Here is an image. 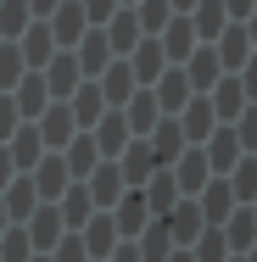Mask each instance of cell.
I'll return each mask as SVG.
<instances>
[{
	"label": "cell",
	"mask_w": 257,
	"mask_h": 262,
	"mask_svg": "<svg viewBox=\"0 0 257 262\" xmlns=\"http://www.w3.org/2000/svg\"><path fill=\"white\" fill-rule=\"evenodd\" d=\"M73 234L84 240V251H90V262H106V257H112V246L123 240V234H117V223H112V212H95V217H90L84 229H73Z\"/></svg>",
	"instance_id": "cell-13"
},
{
	"label": "cell",
	"mask_w": 257,
	"mask_h": 262,
	"mask_svg": "<svg viewBox=\"0 0 257 262\" xmlns=\"http://www.w3.org/2000/svg\"><path fill=\"white\" fill-rule=\"evenodd\" d=\"M112 223H117V234H123V240H134V234L151 223V207H146V195H140V190H123V201L112 207Z\"/></svg>",
	"instance_id": "cell-27"
},
{
	"label": "cell",
	"mask_w": 257,
	"mask_h": 262,
	"mask_svg": "<svg viewBox=\"0 0 257 262\" xmlns=\"http://www.w3.org/2000/svg\"><path fill=\"white\" fill-rule=\"evenodd\" d=\"M252 217H257V201H252Z\"/></svg>",
	"instance_id": "cell-60"
},
{
	"label": "cell",
	"mask_w": 257,
	"mask_h": 262,
	"mask_svg": "<svg viewBox=\"0 0 257 262\" xmlns=\"http://www.w3.org/2000/svg\"><path fill=\"white\" fill-rule=\"evenodd\" d=\"M0 207H6V217H11V223H28V217H34V207H39L34 179H28V173H17V179L0 190Z\"/></svg>",
	"instance_id": "cell-24"
},
{
	"label": "cell",
	"mask_w": 257,
	"mask_h": 262,
	"mask_svg": "<svg viewBox=\"0 0 257 262\" xmlns=\"http://www.w3.org/2000/svg\"><path fill=\"white\" fill-rule=\"evenodd\" d=\"M218 229H224V240H229V257H246V251H252V240H257V217H252V207H235L224 223H218Z\"/></svg>",
	"instance_id": "cell-31"
},
{
	"label": "cell",
	"mask_w": 257,
	"mask_h": 262,
	"mask_svg": "<svg viewBox=\"0 0 257 262\" xmlns=\"http://www.w3.org/2000/svg\"><path fill=\"white\" fill-rule=\"evenodd\" d=\"M229 262H246V257H229Z\"/></svg>",
	"instance_id": "cell-59"
},
{
	"label": "cell",
	"mask_w": 257,
	"mask_h": 262,
	"mask_svg": "<svg viewBox=\"0 0 257 262\" xmlns=\"http://www.w3.org/2000/svg\"><path fill=\"white\" fill-rule=\"evenodd\" d=\"M224 179H229V190H235V201H241V207H252V201H257V157H241Z\"/></svg>",
	"instance_id": "cell-37"
},
{
	"label": "cell",
	"mask_w": 257,
	"mask_h": 262,
	"mask_svg": "<svg viewBox=\"0 0 257 262\" xmlns=\"http://www.w3.org/2000/svg\"><path fill=\"white\" fill-rule=\"evenodd\" d=\"M45 28H51V39H56V51H73L78 39H84V28H90V17H84V6L78 0H62L51 17H45Z\"/></svg>",
	"instance_id": "cell-2"
},
{
	"label": "cell",
	"mask_w": 257,
	"mask_h": 262,
	"mask_svg": "<svg viewBox=\"0 0 257 262\" xmlns=\"http://www.w3.org/2000/svg\"><path fill=\"white\" fill-rule=\"evenodd\" d=\"M252 6H257V0H224V11H229V23H246V17H252Z\"/></svg>",
	"instance_id": "cell-48"
},
{
	"label": "cell",
	"mask_w": 257,
	"mask_h": 262,
	"mask_svg": "<svg viewBox=\"0 0 257 262\" xmlns=\"http://www.w3.org/2000/svg\"><path fill=\"white\" fill-rule=\"evenodd\" d=\"M162 229L173 234V246H196V234H202V207H196V195H179L173 207L162 212Z\"/></svg>",
	"instance_id": "cell-3"
},
{
	"label": "cell",
	"mask_w": 257,
	"mask_h": 262,
	"mask_svg": "<svg viewBox=\"0 0 257 262\" xmlns=\"http://www.w3.org/2000/svg\"><path fill=\"white\" fill-rule=\"evenodd\" d=\"M229 128H235L241 151H246V157H257V106H246V112H241V117H235Z\"/></svg>",
	"instance_id": "cell-43"
},
{
	"label": "cell",
	"mask_w": 257,
	"mask_h": 262,
	"mask_svg": "<svg viewBox=\"0 0 257 262\" xmlns=\"http://www.w3.org/2000/svg\"><path fill=\"white\" fill-rule=\"evenodd\" d=\"M173 123H179V134H185V145H202L207 134L218 128V117H212V101H207V95H190V101H185V112H179Z\"/></svg>",
	"instance_id": "cell-14"
},
{
	"label": "cell",
	"mask_w": 257,
	"mask_h": 262,
	"mask_svg": "<svg viewBox=\"0 0 257 262\" xmlns=\"http://www.w3.org/2000/svg\"><path fill=\"white\" fill-rule=\"evenodd\" d=\"M156 45H162V56H168V67H179L185 56L196 51L202 39H196V28H190V17H168V28L156 34Z\"/></svg>",
	"instance_id": "cell-23"
},
{
	"label": "cell",
	"mask_w": 257,
	"mask_h": 262,
	"mask_svg": "<svg viewBox=\"0 0 257 262\" xmlns=\"http://www.w3.org/2000/svg\"><path fill=\"white\" fill-rule=\"evenodd\" d=\"M95 84H101V95H106V106H123V101H129V95H134V90H140V84H134V73H129V61H123V56H117V61H112V67H106L101 78H95Z\"/></svg>",
	"instance_id": "cell-34"
},
{
	"label": "cell",
	"mask_w": 257,
	"mask_h": 262,
	"mask_svg": "<svg viewBox=\"0 0 257 262\" xmlns=\"http://www.w3.org/2000/svg\"><path fill=\"white\" fill-rule=\"evenodd\" d=\"M117 6H134V0H117Z\"/></svg>",
	"instance_id": "cell-58"
},
{
	"label": "cell",
	"mask_w": 257,
	"mask_h": 262,
	"mask_svg": "<svg viewBox=\"0 0 257 262\" xmlns=\"http://www.w3.org/2000/svg\"><path fill=\"white\" fill-rule=\"evenodd\" d=\"M235 78H241V90H246V101L257 106V51L246 56V67H241V73H235Z\"/></svg>",
	"instance_id": "cell-47"
},
{
	"label": "cell",
	"mask_w": 257,
	"mask_h": 262,
	"mask_svg": "<svg viewBox=\"0 0 257 262\" xmlns=\"http://www.w3.org/2000/svg\"><path fill=\"white\" fill-rule=\"evenodd\" d=\"M173 173V184H179V195H196L207 179H212V167H207V157H202V145H185V157L168 167Z\"/></svg>",
	"instance_id": "cell-26"
},
{
	"label": "cell",
	"mask_w": 257,
	"mask_h": 262,
	"mask_svg": "<svg viewBox=\"0 0 257 262\" xmlns=\"http://www.w3.org/2000/svg\"><path fill=\"white\" fill-rule=\"evenodd\" d=\"M17 128H23V112H17V101H11V95H0V145H6Z\"/></svg>",
	"instance_id": "cell-45"
},
{
	"label": "cell",
	"mask_w": 257,
	"mask_h": 262,
	"mask_svg": "<svg viewBox=\"0 0 257 262\" xmlns=\"http://www.w3.org/2000/svg\"><path fill=\"white\" fill-rule=\"evenodd\" d=\"M17 51H23V61H28V73H39V67L56 56V39H51V28H45V17H34V23L17 34Z\"/></svg>",
	"instance_id": "cell-21"
},
{
	"label": "cell",
	"mask_w": 257,
	"mask_h": 262,
	"mask_svg": "<svg viewBox=\"0 0 257 262\" xmlns=\"http://www.w3.org/2000/svg\"><path fill=\"white\" fill-rule=\"evenodd\" d=\"M34 128H39V140H45V151H62L73 134H78V123H73V112H67V101H51L39 117H34Z\"/></svg>",
	"instance_id": "cell-7"
},
{
	"label": "cell",
	"mask_w": 257,
	"mask_h": 262,
	"mask_svg": "<svg viewBox=\"0 0 257 262\" xmlns=\"http://www.w3.org/2000/svg\"><path fill=\"white\" fill-rule=\"evenodd\" d=\"M90 140H95L101 162H117V157H123V145H129L134 134H129V123H123V112H117V106H106V112H101V123L90 128Z\"/></svg>",
	"instance_id": "cell-5"
},
{
	"label": "cell",
	"mask_w": 257,
	"mask_h": 262,
	"mask_svg": "<svg viewBox=\"0 0 257 262\" xmlns=\"http://www.w3.org/2000/svg\"><path fill=\"white\" fill-rule=\"evenodd\" d=\"M23 234H28V246H34V251H56V240L67 234V223H62L56 201H39V207H34V217L23 223Z\"/></svg>",
	"instance_id": "cell-6"
},
{
	"label": "cell",
	"mask_w": 257,
	"mask_h": 262,
	"mask_svg": "<svg viewBox=\"0 0 257 262\" xmlns=\"http://www.w3.org/2000/svg\"><path fill=\"white\" fill-rule=\"evenodd\" d=\"M6 229H11V217H6V207H0V234H6Z\"/></svg>",
	"instance_id": "cell-55"
},
{
	"label": "cell",
	"mask_w": 257,
	"mask_h": 262,
	"mask_svg": "<svg viewBox=\"0 0 257 262\" xmlns=\"http://www.w3.org/2000/svg\"><path fill=\"white\" fill-rule=\"evenodd\" d=\"M11 179H17V162H11V151H6V145H0V190H6V184H11Z\"/></svg>",
	"instance_id": "cell-50"
},
{
	"label": "cell",
	"mask_w": 257,
	"mask_h": 262,
	"mask_svg": "<svg viewBox=\"0 0 257 262\" xmlns=\"http://www.w3.org/2000/svg\"><path fill=\"white\" fill-rule=\"evenodd\" d=\"M56 6H62V0H28V11H34V17H51Z\"/></svg>",
	"instance_id": "cell-51"
},
{
	"label": "cell",
	"mask_w": 257,
	"mask_h": 262,
	"mask_svg": "<svg viewBox=\"0 0 257 262\" xmlns=\"http://www.w3.org/2000/svg\"><path fill=\"white\" fill-rule=\"evenodd\" d=\"M207 101H212V117H218V123H235V117H241V112H246V90H241V78H235V73H224V78H218V84H212V90H207Z\"/></svg>",
	"instance_id": "cell-19"
},
{
	"label": "cell",
	"mask_w": 257,
	"mask_h": 262,
	"mask_svg": "<svg viewBox=\"0 0 257 262\" xmlns=\"http://www.w3.org/2000/svg\"><path fill=\"white\" fill-rule=\"evenodd\" d=\"M190 28H196V39L212 45L224 28H229V11H224V0H196V11H190Z\"/></svg>",
	"instance_id": "cell-33"
},
{
	"label": "cell",
	"mask_w": 257,
	"mask_h": 262,
	"mask_svg": "<svg viewBox=\"0 0 257 262\" xmlns=\"http://www.w3.org/2000/svg\"><path fill=\"white\" fill-rule=\"evenodd\" d=\"M117 173H123V184H129V190H140V184L156 173L151 140H129V145H123V157H117Z\"/></svg>",
	"instance_id": "cell-22"
},
{
	"label": "cell",
	"mask_w": 257,
	"mask_h": 262,
	"mask_svg": "<svg viewBox=\"0 0 257 262\" xmlns=\"http://www.w3.org/2000/svg\"><path fill=\"white\" fill-rule=\"evenodd\" d=\"M28 23H34L28 0H0V39H17V34H23Z\"/></svg>",
	"instance_id": "cell-40"
},
{
	"label": "cell",
	"mask_w": 257,
	"mask_h": 262,
	"mask_svg": "<svg viewBox=\"0 0 257 262\" xmlns=\"http://www.w3.org/2000/svg\"><path fill=\"white\" fill-rule=\"evenodd\" d=\"M56 212H62V223H67V229H84V223L95 217V201H90V190H84V184H67V190H62V201H56Z\"/></svg>",
	"instance_id": "cell-35"
},
{
	"label": "cell",
	"mask_w": 257,
	"mask_h": 262,
	"mask_svg": "<svg viewBox=\"0 0 257 262\" xmlns=\"http://www.w3.org/2000/svg\"><path fill=\"white\" fill-rule=\"evenodd\" d=\"M67 112H73V123H78V128H95V123H101V112H106L101 84H95V78H84V84L67 95Z\"/></svg>",
	"instance_id": "cell-25"
},
{
	"label": "cell",
	"mask_w": 257,
	"mask_h": 262,
	"mask_svg": "<svg viewBox=\"0 0 257 262\" xmlns=\"http://www.w3.org/2000/svg\"><path fill=\"white\" fill-rule=\"evenodd\" d=\"M246 262H257V240H252V251H246Z\"/></svg>",
	"instance_id": "cell-57"
},
{
	"label": "cell",
	"mask_w": 257,
	"mask_h": 262,
	"mask_svg": "<svg viewBox=\"0 0 257 262\" xmlns=\"http://www.w3.org/2000/svg\"><path fill=\"white\" fill-rule=\"evenodd\" d=\"M6 151H11V162H17V173H34L39 157H45V140H39V128H34V123H23V128L6 140Z\"/></svg>",
	"instance_id": "cell-28"
},
{
	"label": "cell",
	"mask_w": 257,
	"mask_h": 262,
	"mask_svg": "<svg viewBox=\"0 0 257 262\" xmlns=\"http://www.w3.org/2000/svg\"><path fill=\"white\" fill-rule=\"evenodd\" d=\"M62 162H67V173H73V184H84L95 167H101V151H95V140H90V128H78L67 145H62Z\"/></svg>",
	"instance_id": "cell-20"
},
{
	"label": "cell",
	"mask_w": 257,
	"mask_h": 262,
	"mask_svg": "<svg viewBox=\"0 0 257 262\" xmlns=\"http://www.w3.org/2000/svg\"><path fill=\"white\" fill-rule=\"evenodd\" d=\"M73 56H78V73H84V78H101L106 67L117 61V56H112V45H106V34H101V28H84V39L73 45Z\"/></svg>",
	"instance_id": "cell-16"
},
{
	"label": "cell",
	"mask_w": 257,
	"mask_h": 262,
	"mask_svg": "<svg viewBox=\"0 0 257 262\" xmlns=\"http://www.w3.org/2000/svg\"><path fill=\"white\" fill-rule=\"evenodd\" d=\"M23 73H28V61H23V51H17V39H0V95H11Z\"/></svg>",
	"instance_id": "cell-38"
},
{
	"label": "cell",
	"mask_w": 257,
	"mask_h": 262,
	"mask_svg": "<svg viewBox=\"0 0 257 262\" xmlns=\"http://www.w3.org/2000/svg\"><path fill=\"white\" fill-rule=\"evenodd\" d=\"M28 262H51V257H45V251H34V257H28Z\"/></svg>",
	"instance_id": "cell-56"
},
{
	"label": "cell",
	"mask_w": 257,
	"mask_h": 262,
	"mask_svg": "<svg viewBox=\"0 0 257 262\" xmlns=\"http://www.w3.org/2000/svg\"><path fill=\"white\" fill-rule=\"evenodd\" d=\"M28 257H34V246H28L23 223H11V229L0 234V262H28Z\"/></svg>",
	"instance_id": "cell-42"
},
{
	"label": "cell",
	"mask_w": 257,
	"mask_h": 262,
	"mask_svg": "<svg viewBox=\"0 0 257 262\" xmlns=\"http://www.w3.org/2000/svg\"><path fill=\"white\" fill-rule=\"evenodd\" d=\"M168 6H173V17H190L196 11V0H168Z\"/></svg>",
	"instance_id": "cell-53"
},
{
	"label": "cell",
	"mask_w": 257,
	"mask_h": 262,
	"mask_svg": "<svg viewBox=\"0 0 257 262\" xmlns=\"http://www.w3.org/2000/svg\"><path fill=\"white\" fill-rule=\"evenodd\" d=\"M45 257H51V262H90V251H84V240L67 229V234L56 240V251H45Z\"/></svg>",
	"instance_id": "cell-44"
},
{
	"label": "cell",
	"mask_w": 257,
	"mask_h": 262,
	"mask_svg": "<svg viewBox=\"0 0 257 262\" xmlns=\"http://www.w3.org/2000/svg\"><path fill=\"white\" fill-rule=\"evenodd\" d=\"M190 257H196V262H229V240H224V229H202L196 246H190Z\"/></svg>",
	"instance_id": "cell-41"
},
{
	"label": "cell",
	"mask_w": 257,
	"mask_h": 262,
	"mask_svg": "<svg viewBox=\"0 0 257 262\" xmlns=\"http://www.w3.org/2000/svg\"><path fill=\"white\" fill-rule=\"evenodd\" d=\"M202 157H207V167H212V173H229V167L246 157V151H241L235 128H229V123H218V128H212V134L202 140Z\"/></svg>",
	"instance_id": "cell-10"
},
{
	"label": "cell",
	"mask_w": 257,
	"mask_h": 262,
	"mask_svg": "<svg viewBox=\"0 0 257 262\" xmlns=\"http://www.w3.org/2000/svg\"><path fill=\"white\" fill-rule=\"evenodd\" d=\"M212 51H218V61H224V73H241V67H246V56H252V39H246V28H241V23H229V28L212 39Z\"/></svg>",
	"instance_id": "cell-29"
},
{
	"label": "cell",
	"mask_w": 257,
	"mask_h": 262,
	"mask_svg": "<svg viewBox=\"0 0 257 262\" xmlns=\"http://www.w3.org/2000/svg\"><path fill=\"white\" fill-rule=\"evenodd\" d=\"M168 262H196V257H190V246H173V251H168Z\"/></svg>",
	"instance_id": "cell-54"
},
{
	"label": "cell",
	"mask_w": 257,
	"mask_h": 262,
	"mask_svg": "<svg viewBox=\"0 0 257 262\" xmlns=\"http://www.w3.org/2000/svg\"><path fill=\"white\" fill-rule=\"evenodd\" d=\"M28 179H34L39 201H62V190L73 184V173H67V162H62V151H45V157H39V167H34Z\"/></svg>",
	"instance_id": "cell-15"
},
{
	"label": "cell",
	"mask_w": 257,
	"mask_h": 262,
	"mask_svg": "<svg viewBox=\"0 0 257 262\" xmlns=\"http://www.w3.org/2000/svg\"><path fill=\"white\" fill-rule=\"evenodd\" d=\"M196 207H202V223H207V229H218V223H224L229 212L241 207V201H235L229 179H224V173H212V179H207L202 190H196Z\"/></svg>",
	"instance_id": "cell-1"
},
{
	"label": "cell",
	"mask_w": 257,
	"mask_h": 262,
	"mask_svg": "<svg viewBox=\"0 0 257 262\" xmlns=\"http://www.w3.org/2000/svg\"><path fill=\"white\" fill-rule=\"evenodd\" d=\"M84 190H90V201H95V212H112L117 201H123V173H117V162H101L90 179H84Z\"/></svg>",
	"instance_id": "cell-12"
},
{
	"label": "cell",
	"mask_w": 257,
	"mask_h": 262,
	"mask_svg": "<svg viewBox=\"0 0 257 262\" xmlns=\"http://www.w3.org/2000/svg\"><path fill=\"white\" fill-rule=\"evenodd\" d=\"M151 95H156V106H162V117H179V112H185V101H190L196 90H190L185 67H162V78L151 84Z\"/></svg>",
	"instance_id": "cell-9"
},
{
	"label": "cell",
	"mask_w": 257,
	"mask_h": 262,
	"mask_svg": "<svg viewBox=\"0 0 257 262\" xmlns=\"http://www.w3.org/2000/svg\"><path fill=\"white\" fill-rule=\"evenodd\" d=\"M39 78H45V90H51V101H67L78 84H84V73H78V56L73 51H56L45 67H39Z\"/></svg>",
	"instance_id": "cell-4"
},
{
	"label": "cell",
	"mask_w": 257,
	"mask_h": 262,
	"mask_svg": "<svg viewBox=\"0 0 257 262\" xmlns=\"http://www.w3.org/2000/svg\"><path fill=\"white\" fill-rule=\"evenodd\" d=\"M78 6H84V17H90V28H101L106 17L117 11V0H78Z\"/></svg>",
	"instance_id": "cell-46"
},
{
	"label": "cell",
	"mask_w": 257,
	"mask_h": 262,
	"mask_svg": "<svg viewBox=\"0 0 257 262\" xmlns=\"http://www.w3.org/2000/svg\"><path fill=\"white\" fill-rule=\"evenodd\" d=\"M134 17H140V34H162V28H168V17H173V6H168V0H134Z\"/></svg>",
	"instance_id": "cell-39"
},
{
	"label": "cell",
	"mask_w": 257,
	"mask_h": 262,
	"mask_svg": "<svg viewBox=\"0 0 257 262\" xmlns=\"http://www.w3.org/2000/svg\"><path fill=\"white\" fill-rule=\"evenodd\" d=\"M179 67H185V78H190V90H196V95H207V90L224 78V61H218V51H212V45H196Z\"/></svg>",
	"instance_id": "cell-18"
},
{
	"label": "cell",
	"mask_w": 257,
	"mask_h": 262,
	"mask_svg": "<svg viewBox=\"0 0 257 262\" xmlns=\"http://www.w3.org/2000/svg\"><path fill=\"white\" fill-rule=\"evenodd\" d=\"M106 262H140V251H134V240H117V246H112V257Z\"/></svg>",
	"instance_id": "cell-49"
},
{
	"label": "cell",
	"mask_w": 257,
	"mask_h": 262,
	"mask_svg": "<svg viewBox=\"0 0 257 262\" xmlns=\"http://www.w3.org/2000/svg\"><path fill=\"white\" fill-rule=\"evenodd\" d=\"M117 112H123V123H129V134H134V140H146L156 123H162V106H156V95H151V90H134L129 101L117 106Z\"/></svg>",
	"instance_id": "cell-11"
},
{
	"label": "cell",
	"mask_w": 257,
	"mask_h": 262,
	"mask_svg": "<svg viewBox=\"0 0 257 262\" xmlns=\"http://www.w3.org/2000/svg\"><path fill=\"white\" fill-rule=\"evenodd\" d=\"M241 28H246V39H252V51H257V6H252V17H246Z\"/></svg>",
	"instance_id": "cell-52"
},
{
	"label": "cell",
	"mask_w": 257,
	"mask_h": 262,
	"mask_svg": "<svg viewBox=\"0 0 257 262\" xmlns=\"http://www.w3.org/2000/svg\"><path fill=\"white\" fill-rule=\"evenodd\" d=\"M123 61H129V73H134V84H140V90H151L156 78H162V67H168V56H162V45H156L151 34H146L129 56H123Z\"/></svg>",
	"instance_id": "cell-17"
},
{
	"label": "cell",
	"mask_w": 257,
	"mask_h": 262,
	"mask_svg": "<svg viewBox=\"0 0 257 262\" xmlns=\"http://www.w3.org/2000/svg\"><path fill=\"white\" fill-rule=\"evenodd\" d=\"M101 34H106V45H112V56H129L146 34H140V17H134V6H117L112 17L101 23Z\"/></svg>",
	"instance_id": "cell-8"
},
{
	"label": "cell",
	"mask_w": 257,
	"mask_h": 262,
	"mask_svg": "<svg viewBox=\"0 0 257 262\" xmlns=\"http://www.w3.org/2000/svg\"><path fill=\"white\" fill-rule=\"evenodd\" d=\"M11 101H17V112H23V123H34V117L51 106V90H45V78H39V73H23V78H17V90H11Z\"/></svg>",
	"instance_id": "cell-30"
},
{
	"label": "cell",
	"mask_w": 257,
	"mask_h": 262,
	"mask_svg": "<svg viewBox=\"0 0 257 262\" xmlns=\"http://www.w3.org/2000/svg\"><path fill=\"white\" fill-rule=\"evenodd\" d=\"M146 140H151V157H156V167H173V162L185 157V134H179V123H173V117H162V123H156Z\"/></svg>",
	"instance_id": "cell-32"
},
{
	"label": "cell",
	"mask_w": 257,
	"mask_h": 262,
	"mask_svg": "<svg viewBox=\"0 0 257 262\" xmlns=\"http://www.w3.org/2000/svg\"><path fill=\"white\" fill-rule=\"evenodd\" d=\"M140 195H146V207H151V217H162V212H168L173 201H179V184H173V173H168V167H156L151 179L140 184Z\"/></svg>",
	"instance_id": "cell-36"
}]
</instances>
